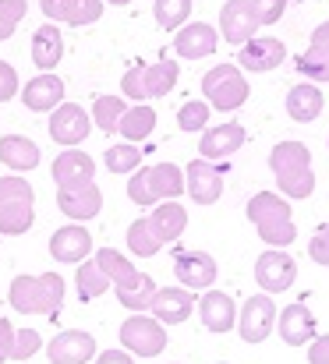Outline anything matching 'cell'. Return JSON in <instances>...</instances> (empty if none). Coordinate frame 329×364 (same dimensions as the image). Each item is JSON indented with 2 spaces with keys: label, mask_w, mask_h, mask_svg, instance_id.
Wrapping results in <instances>:
<instances>
[{
  "label": "cell",
  "mask_w": 329,
  "mask_h": 364,
  "mask_svg": "<svg viewBox=\"0 0 329 364\" xmlns=\"http://www.w3.org/2000/svg\"><path fill=\"white\" fill-rule=\"evenodd\" d=\"M64 276L61 272H43V276H14L7 301L21 315H46L57 318L64 308Z\"/></svg>",
  "instance_id": "6da1fadb"
},
{
  "label": "cell",
  "mask_w": 329,
  "mask_h": 364,
  "mask_svg": "<svg viewBox=\"0 0 329 364\" xmlns=\"http://www.w3.org/2000/svg\"><path fill=\"white\" fill-rule=\"evenodd\" d=\"M269 170L287 198H308L315 191V170L312 152L305 141H280L269 152Z\"/></svg>",
  "instance_id": "7a4b0ae2"
},
{
  "label": "cell",
  "mask_w": 329,
  "mask_h": 364,
  "mask_svg": "<svg viewBox=\"0 0 329 364\" xmlns=\"http://www.w3.org/2000/svg\"><path fill=\"white\" fill-rule=\"evenodd\" d=\"M181 195H184V170L177 163L138 166L127 181V198L142 209H152L160 202H177Z\"/></svg>",
  "instance_id": "3957f363"
},
{
  "label": "cell",
  "mask_w": 329,
  "mask_h": 364,
  "mask_svg": "<svg viewBox=\"0 0 329 364\" xmlns=\"http://www.w3.org/2000/svg\"><path fill=\"white\" fill-rule=\"evenodd\" d=\"M248 220H251V227L258 230V237L269 244V247H287V244H294L298 237V230H294V216H291V202L287 198H280L276 191H258V195H251V202H248Z\"/></svg>",
  "instance_id": "277c9868"
},
{
  "label": "cell",
  "mask_w": 329,
  "mask_h": 364,
  "mask_svg": "<svg viewBox=\"0 0 329 364\" xmlns=\"http://www.w3.org/2000/svg\"><path fill=\"white\" fill-rule=\"evenodd\" d=\"M202 96H206V103H209L213 110H219V114L241 110L244 100H248V82H244L241 68H234V64L209 68V71L202 75Z\"/></svg>",
  "instance_id": "5b68a950"
},
{
  "label": "cell",
  "mask_w": 329,
  "mask_h": 364,
  "mask_svg": "<svg viewBox=\"0 0 329 364\" xmlns=\"http://www.w3.org/2000/svg\"><path fill=\"white\" fill-rule=\"evenodd\" d=\"M120 347L131 358H156V354L167 350V326H160L145 311H135L120 326Z\"/></svg>",
  "instance_id": "8992f818"
},
{
  "label": "cell",
  "mask_w": 329,
  "mask_h": 364,
  "mask_svg": "<svg viewBox=\"0 0 329 364\" xmlns=\"http://www.w3.org/2000/svg\"><path fill=\"white\" fill-rule=\"evenodd\" d=\"M276 329V304L269 294H255L237 311V333L244 343H262Z\"/></svg>",
  "instance_id": "52a82bcc"
},
{
  "label": "cell",
  "mask_w": 329,
  "mask_h": 364,
  "mask_svg": "<svg viewBox=\"0 0 329 364\" xmlns=\"http://www.w3.org/2000/svg\"><path fill=\"white\" fill-rule=\"evenodd\" d=\"M46 131H50V138H53L57 145L78 149V145L89 138V131H93V117H89V110L78 107V103H61V107L50 114Z\"/></svg>",
  "instance_id": "ba28073f"
},
{
  "label": "cell",
  "mask_w": 329,
  "mask_h": 364,
  "mask_svg": "<svg viewBox=\"0 0 329 364\" xmlns=\"http://www.w3.org/2000/svg\"><path fill=\"white\" fill-rule=\"evenodd\" d=\"M57 205L61 213L71 220V223H85V220H96L100 209H103V191L96 181H82V184H68V188H57Z\"/></svg>",
  "instance_id": "9c48e42d"
},
{
  "label": "cell",
  "mask_w": 329,
  "mask_h": 364,
  "mask_svg": "<svg viewBox=\"0 0 329 364\" xmlns=\"http://www.w3.org/2000/svg\"><path fill=\"white\" fill-rule=\"evenodd\" d=\"M255 279H258V287H262L266 294H283V290H291V283L298 279V262H294L287 251L269 247V251H262L258 262H255Z\"/></svg>",
  "instance_id": "30bf717a"
},
{
  "label": "cell",
  "mask_w": 329,
  "mask_h": 364,
  "mask_svg": "<svg viewBox=\"0 0 329 364\" xmlns=\"http://www.w3.org/2000/svg\"><path fill=\"white\" fill-rule=\"evenodd\" d=\"M184 191L195 205H216L223 195V166L209 159H192L184 166Z\"/></svg>",
  "instance_id": "8fae6325"
},
{
  "label": "cell",
  "mask_w": 329,
  "mask_h": 364,
  "mask_svg": "<svg viewBox=\"0 0 329 364\" xmlns=\"http://www.w3.org/2000/svg\"><path fill=\"white\" fill-rule=\"evenodd\" d=\"M174 276L184 290H209L216 283V258L206 251H177Z\"/></svg>",
  "instance_id": "7c38bea8"
},
{
  "label": "cell",
  "mask_w": 329,
  "mask_h": 364,
  "mask_svg": "<svg viewBox=\"0 0 329 364\" xmlns=\"http://www.w3.org/2000/svg\"><path fill=\"white\" fill-rule=\"evenodd\" d=\"M149 311L160 326H181L195 311V294L184 290V287H156Z\"/></svg>",
  "instance_id": "4fadbf2b"
},
{
  "label": "cell",
  "mask_w": 329,
  "mask_h": 364,
  "mask_svg": "<svg viewBox=\"0 0 329 364\" xmlns=\"http://www.w3.org/2000/svg\"><path fill=\"white\" fill-rule=\"evenodd\" d=\"M46 358L50 364H89L96 361V340H93V333L64 329L46 343Z\"/></svg>",
  "instance_id": "5bb4252c"
},
{
  "label": "cell",
  "mask_w": 329,
  "mask_h": 364,
  "mask_svg": "<svg viewBox=\"0 0 329 364\" xmlns=\"http://www.w3.org/2000/svg\"><path fill=\"white\" fill-rule=\"evenodd\" d=\"M283 60H287V46H283L280 39H273V36H255V39H248V43L237 50V68L255 71V75L273 71V68H280Z\"/></svg>",
  "instance_id": "9a60e30c"
},
{
  "label": "cell",
  "mask_w": 329,
  "mask_h": 364,
  "mask_svg": "<svg viewBox=\"0 0 329 364\" xmlns=\"http://www.w3.org/2000/svg\"><path fill=\"white\" fill-rule=\"evenodd\" d=\"M219 46V32L206 21H188L174 32V53L184 60H202L209 53H216Z\"/></svg>",
  "instance_id": "2e32d148"
},
{
  "label": "cell",
  "mask_w": 329,
  "mask_h": 364,
  "mask_svg": "<svg viewBox=\"0 0 329 364\" xmlns=\"http://www.w3.org/2000/svg\"><path fill=\"white\" fill-rule=\"evenodd\" d=\"M50 255H53V262L82 265V262L93 255V234H89L82 223H68V227L53 230V237H50Z\"/></svg>",
  "instance_id": "e0dca14e"
},
{
  "label": "cell",
  "mask_w": 329,
  "mask_h": 364,
  "mask_svg": "<svg viewBox=\"0 0 329 364\" xmlns=\"http://www.w3.org/2000/svg\"><path fill=\"white\" fill-rule=\"evenodd\" d=\"M258 32V21H255V11L248 0H226L223 11H219V36L234 46H244L248 39H255Z\"/></svg>",
  "instance_id": "ac0fdd59"
},
{
  "label": "cell",
  "mask_w": 329,
  "mask_h": 364,
  "mask_svg": "<svg viewBox=\"0 0 329 364\" xmlns=\"http://www.w3.org/2000/svg\"><path fill=\"white\" fill-rule=\"evenodd\" d=\"M18 100L32 114H53L64 103V82H61V75H36V78L25 82Z\"/></svg>",
  "instance_id": "d6986e66"
},
{
  "label": "cell",
  "mask_w": 329,
  "mask_h": 364,
  "mask_svg": "<svg viewBox=\"0 0 329 364\" xmlns=\"http://www.w3.org/2000/svg\"><path fill=\"white\" fill-rule=\"evenodd\" d=\"M276 329H280V340L287 347H305V343L315 340V315H312L308 304L294 301L276 315Z\"/></svg>",
  "instance_id": "ffe728a7"
},
{
  "label": "cell",
  "mask_w": 329,
  "mask_h": 364,
  "mask_svg": "<svg viewBox=\"0 0 329 364\" xmlns=\"http://www.w3.org/2000/svg\"><path fill=\"white\" fill-rule=\"evenodd\" d=\"M244 145V127L241 124H216V127H206L202 131V141H199V159H230L237 149Z\"/></svg>",
  "instance_id": "44dd1931"
},
{
  "label": "cell",
  "mask_w": 329,
  "mask_h": 364,
  "mask_svg": "<svg viewBox=\"0 0 329 364\" xmlns=\"http://www.w3.org/2000/svg\"><path fill=\"white\" fill-rule=\"evenodd\" d=\"M199 318H202V326H206L209 333H230V329L237 326V304H234L230 294L209 290V294H202V301H199Z\"/></svg>",
  "instance_id": "7402d4cb"
},
{
  "label": "cell",
  "mask_w": 329,
  "mask_h": 364,
  "mask_svg": "<svg viewBox=\"0 0 329 364\" xmlns=\"http://www.w3.org/2000/svg\"><path fill=\"white\" fill-rule=\"evenodd\" d=\"M61 57H64V36H61V28L53 21L39 25L32 32V64L39 68V75H53V68L61 64Z\"/></svg>",
  "instance_id": "603a6c76"
},
{
  "label": "cell",
  "mask_w": 329,
  "mask_h": 364,
  "mask_svg": "<svg viewBox=\"0 0 329 364\" xmlns=\"http://www.w3.org/2000/svg\"><path fill=\"white\" fill-rule=\"evenodd\" d=\"M82 181H96V159L89 152L68 149L53 159V184L68 188V184H82Z\"/></svg>",
  "instance_id": "cb8c5ba5"
},
{
  "label": "cell",
  "mask_w": 329,
  "mask_h": 364,
  "mask_svg": "<svg viewBox=\"0 0 329 364\" xmlns=\"http://www.w3.org/2000/svg\"><path fill=\"white\" fill-rule=\"evenodd\" d=\"M0 163L11 166L14 173L21 170H36L39 166V145L25 134H4L0 138Z\"/></svg>",
  "instance_id": "d4e9b609"
},
{
  "label": "cell",
  "mask_w": 329,
  "mask_h": 364,
  "mask_svg": "<svg viewBox=\"0 0 329 364\" xmlns=\"http://www.w3.org/2000/svg\"><path fill=\"white\" fill-rule=\"evenodd\" d=\"M149 223H152V230L160 234V241L174 244L184 234V227H188V209H184L181 202H160V205H152Z\"/></svg>",
  "instance_id": "484cf974"
},
{
  "label": "cell",
  "mask_w": 329,
  "mask_h": 364,
  "mask_svg": "<svg viewBox=\"0 0 329 364\" xmlns=\"http://www.w3.org/2000/svg\"><path fill=\"white\" fill-rule=\"evenodd\" d=\"M323 107H326V100H323L319 85H312V82H301V85H294L287 92V114H291V121L312 124L323 114Z\"/></svg>",
  "instance_id": "4316f807"
},
{
  "label": "cell",
  "mask_w": 329,
  "mask_h": 364,
  "mask_svg": "<svg viewBox=\"0 0 329 364\" xmlns=\"http://www.w3.org/2000/svg\"><path fill=\"white\" fill-rule=\"evenodd\" d=\"M93 262L103 269V276L110 279V287H113V290H120V287H127V283H135V279H138V269H135L120 251H113V247H100V251H93Z\"/></svg>",
  "instance_id": "83f0119b"
},
{
  "label": "cell",
  "mask_w": 329,
  "mask_h": 364,
  "mask_svg": "<svg viewBox=\"0 0 329 364\" xmlns=\"http://www.w3.org/2000/svg\"><path fill=\"white\" fill-rule=\"evenodd\" d=\"M152 127H156V110L149 107V103H135V107H127L124 110V117H120V134H124V141H131V145H138V141H145L149 134H152Z\"/></svg>",
  "instance_id": "f1b7e54d"
},
{
  "label": "cell",
  "mask_w": 329,
  "mask_h": 364,
  "mask_svg": "<svg viewBox=\"0 0 329 364\" xmlns=\"http://www.w3.org/2000/svg\"><path fill=\"white\" fill-rule=\"evenodd\" d=\"M177 78H181V68L174 60H167V57L156 60V64H145V103L167 96L177 85Z\"/></svg>",
  "instance_id": "f546056e"
},
{
  "label": "cell",
  "mask_w": 329,
  "mask_h": 364,
  "mask_svg": "<svg viewBox=\"0 0 329 364\" xmlns=\"http://www.w3.org/2000/svg\"><path fill=\"white\" fill-rule=\"evenodd\" d=\"M36 202H0V234L4 237H18L25 230H32L36 223Z\"/></svg>",
  "instance_id": "4dcf8cb0"
},
{
  "label": "cell",
  "mask_w": 329,
  "mask_h": 364,
  "mask_svg": "<svg viewBox=\"0 0 329 364\" xmlns=\"http://www.w3.org/2000/svg\"><path fill=\"white\" fill-rule=\"evenodd\" d=\"M113 294H117V301L135 315V311H149L152 294H156V283H152V276H149V272H138V279H135V283H127V287H120V290H113Z\"/></svg>",
  "instance_id": "1f68e13d"
},
{
  "label": "cell",
  "mask_w": 329,
  "mask_h": 364,
  "mask_svg": "<svg viewBox=\"0 0 329 364\" xmlns=\"http://www.w3.org/2000/svg\"><path fill=\"white\" fill-rule=\"evenodd\" d=\"M167 244L160 241V234L152 230V223H149V216H142V220H135L131 227H127V251L131 255H138V258H152L156 251H163Z\"/></svg>",
  "instance_id": "d6a6232c"
},
{
  "label": "cell",
  "mask_w": 329,
  "mask_h": 364,
  "mask_svg": "<svg viewBox=\"0 0 329 364\" xmlns=\"http://www.w3.org/2000/svg\"><path fill=\"white\" fill-rule=\"evenodd\" d=\"M124 110H127V100H124V96H100V100L93 103V110H89V117H93V127H100V131L113 134V131L120 127V117H124Z\"/></svg>",
  "instance_id": "836d02e7"
},
{
  "label": "cell",
  "mask_w": 329,
  "mask_h": 364,
  "mask_svg": "<svg viewBox=\"0 0 329 364\" xmlns=\"http://www.w3.org/2000/svg\"><path fill=\"white\" fill-rule=\"evenodd\" d=\"M152 18H156L160 28L177 32L192 18V0H152Z\"/></svg>",
  "instance_id": "e575fe53"
},
{
  "label": "cell",
  "mask_w": 329,
  "mask_h": 364,
  "mask_svg": "<svg viewBox=\"0 0 329 364\" xmlns=\"http://www.w3.org/2000/svg\"><path fill=\"white\" fill-rule=\"evenodd\" d=\"M75 283H78V297H82V301H93V297H100V294L110 290V279L103 276V269H100L93 258H85V262L78 265Z\"/></svg>",
  "instance_id": "d590c367"
},
{
  "label": "cell",
  "mask_w": 329,
  "mask_h": 364,
  "mask_svg": "<svg viewBox=\"0 0 329 364\" xmlns=\"http://www.w3.org/2000/svg\"><path fill=\"white\" fill-rule=\"evenodd\" d=\"M294 64H298V71H301L312 85L329 82V46H308Z\"/></svg>",
  "instance_id": "8d00e7d4"
},
{
  "label": "cell",
  "mask_w": 329,
  "mask_h": 364,
  "mask_svg": "<svg viewBox=\"0 0 329 364\" xmlns=\"http://www.w3.org/2000/svg\"><path fill=\"white\" fill-rule=\"evenodd\" d=\"M103 11H107L103 0H64V18L61 21L82 28V25H96L103 18Z\"/></svg>",
  "instance_id": "74e56055"
},
{
  "label": "cell",
  "mask_w": 329,
  "mask_h": 364,
  "mask_svg": "<svg viewBox=\"0 0 329 364\" xmlns=\"http://www.w3.org/2000/svg\"><path fill=\"white\" fill-rule=\"evenodd\" d=\"M103 163H107L110 173H135L138 163H142V152H138V145L120 141V145H110L107 156H103Z\"/></svg>",
  "instance_id": "f35d334b"
},
{
  "label": "cell",
  "mask_w": 329,
  "mask_h": 364,
  "mask_svg": "<svg viewBox=\"0 0 329 364\" xmlns=\"http://www.w3.org/2000/svg\"><path fill=\"white\" fill-rule=\"evenodd\" d=\"M209 114H213V107H209L206 100H188V103L177 110V127H181V131H206Z\"/></svg>",
  "instance_id": "ab89813d"
},
{
  "label": "cell",
  "mask_w": 329,
  "mask_h": 364,
  "mask_svg": "<svg viewBox=\"0 0 329 364\" xmlns=\"http://www.w3.org/2000/svg\"><path fill=\"white\" fill-rule=\"evenodd\" d=\"M120 96H124L127 103H145V64H142V60L124 71V78H120Z\"/></svg>",
  "instance_id": "60d3db41"
},
{
  "label": "cell",
  "mask_w": 329,
  "mask_h": 364,
  "mask_svg": "<svg viewBox=\"0 0 329 364\" xmlns=\"http://www.w3.org/2000/svg\"><path fill=\"white\" fill-rule=\"evenodd\" d=\"M25 14H28V0H0V43L14 36Z\"/></svg>",
  "instance_id": "b9f144b4"
},
{
  "label": "cell",
  "mask_w": 329,
  "mask_h": 364,
  "mask_svg": "<svg viewBox=\"0 0 329 364\" xmlns=\"http://www.w3.org/2000/svg\"><path fill=\"white\" fill-rule=\"evenodd\" d=\"M0 202H36V191L25 177L7 173V177H0Z\"/></svg>",
  "instance_id": "7bdbcfd3"
},
{
  "label": "cell",
  "mask_w": 329,
  "mask_h": 364,
  "mask_svg": "<svg viewBox=\"0 0 329 364\" xmlns=\"http://www.w3.org/2000/svg\"><path fill=\"white\" fill-rule=\"evenodd\" d=\"M43 350V336L36 329H14V347H11V361H28L32 354Z\"/></svg>",
  "instance_id": "ee69618b"
},
{
  "label": "cell",
  "mask_w": 329,
  "mask_h": 364,
  "mask_svg": "<svg viewBox=\"0 0 329 364\" xmlns=\"http://www.w3.org/2000/svg\"><path fill=\"white\" fill-rule=\"evenodd\" d=\"M248 4H251L258 25H276L287 11V0H248Z\"/></svg>",
  "instance_id": "f6af8a7d"
},
{
  "label": "cell",
  "mask_w": 329,
  "mask_h": 364,
  "mask_svg": "<svg viewBox=\"0 0 329 364\" xmlns=\"http://www.w3.org/2000/svg\"><path fill=\"white\" fill-rule=\"evenodd\" d=\"M308 255H312V262H315V265H326L329 269V223L326 227H319V230H315V237L308 241Z\"/></svg>",
  "instance_id": "bcb514c9"
},
{
  "label": "cell",
  "mask_w": 329,
  "mask_h": 364,
  "mask_svg": "<svg viewBox=\"0 0 329 364\" xmlns=\"http://www.w3.org/2000/svg\"><path fill=\"white\" fill-rule=\"evenodd\" d=\"M14 96H18V71L7 60H0V103H7Z\"/></svg>",
  "instance_id": "7dc6e473"
},
{
  "label": "cell",
  "mask_w": 329,
  "mask_h": 364,
  "mask_svg": "<svg viewBox=\"0 0 329 364\" xmlns=\"http://www.w3.org/2000/svg\"><path fill=\"white\" fill-rule=\"evenodd\" d=\"M308 364H329V333L312 340V347H308Z\"/></svg>",
  "instance_id": "c3c4849f"
},
{
  "label": "cell",
  "mask_w": 329,
  "mask_h": 364,
  "mask_svg": "<svg viewBox=\"0 0 329 364\" xmlns=\"http://www.w3.org/2000/svg\"><path fill=\"white\" fill-rule=\"evenodd\" d=\"M11 347H14V326L0 318V364L11 361Z\"/></svg>",
  "instance_id": "681fc988"
},
{
  "label": "cell",
  "mask_w": 329,
  "mask_h": 364,
  "mask_svg": "<svg viewBox=\"0 0 329 364\" xmlns=\"http://www.w3.org/2000/svg\"><path fill=\"white\" fill-rule=\"evenodd\" d=\"M96 364H135V358L127 350H100L96 354Z\"/></svg>",
  "instance_id": "f907efd6"
},
{
  "label": "cell",
  "mask_w": 329,
  "mask_h": 364,
  "mask_svg": "<svg viewBox=\"0 0 329 364\" xmlns=\"http://www.w3.org/2000/svg\"><path fill=\"white\" fill-rule=\"evenodd\" d=\"M39 11L46 14V21H61L64 18V0H39Z\"/></svg>",
  "instance_id": "816d5d0a"
},
{
  "label": "cell",
  "mask_w": 329,
  "mask_h": 364,
  "mask_svg": "<svg viewBox=\"0 0 329 364\" xmlns=\"http://www.w3.org/2000/svg\"><path fill=\"white\" fill-rule=\"evenodd\" d=\"M312 46H329V21L315 25V32H312Z\"/></svg>",
  "instance_id": "f5cc1de1"
},
{
  "label": "cell",
  "mask_w": 329,
  "mask_h": 364,
  "mask_svg": "<svg viewBox=\"0 0 329 364\" xmlns=\"http://www.w3.org/2000/svg\"><path fill=\"white\" fill-rule=\"evenodd\" d=\"M103 4H110V7H124V4H131V0H103Z\"/></svg>",
  "instance_id": "db71d44e"
},
{
  "label": "cell",
  "mask_w": 329,
  "mask_h": 364,
  "mask_svg": "<svg viewBox=\"0 0 329 364\" xmlns=\"http://www.w3.org/2000/svg\"><path fill=\"white\" fill-rule=\"evenodd\" d=\"M219 364H226V361H219Z\"/></svg>",
  "instance_id": "11a10c76"
}]
</instances>
